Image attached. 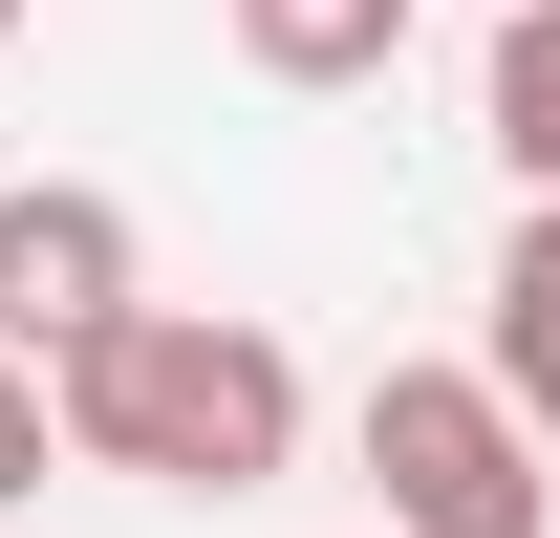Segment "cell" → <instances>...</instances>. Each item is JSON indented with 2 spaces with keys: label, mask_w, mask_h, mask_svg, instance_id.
Segmentation results:
<instances>
[{
  "label": "cell",
  "mask_w": 560,
  "mask_h": 538,
  "mask_svg": "<svg viewBox=\"0 0 560 538\" xmlns=\"http://www.w3.org/2000/svg\"><path fill=\"white\" fill-rule=\"evenodd\" d=\"M495 388H517V431H539V453H560V344H517V366H495Z\"/></svg>",
  "instance_id": "ba28073f"
},
{
  "label": "cell",
  "mask_w": 560,
  "mask_h": 538,
  "mask_svg": "<svg viewBox=\"0 0 560 538\" xmlns=\"http://www.w3.org/2000/svg\"><path fill=\"white\" fill-rule=\"evenodd\" d=\"M44 409H66L86 473H151V495H259V473H302V344L237 324V302H130L108 344H66L44 366Z\"/></svg>",
  "instance_id": "6da1fadb"
},
{
  "label": "cell",
  "mask_w": 560,
  "mask_h": 538,
  "mask_svg": "<svg viewBox=\"0 0 560 538\" xmlns=\"http://www.w3.org/2000/svg\"><path fill=\"white\" fill-rule=\"evenodd\" d=\"M495 22H517V0H495Z\"/></svg>",
  "instance_id": "30bf717a"
},
{
  "label": "cell",
  "mask_w": 560,
  "mask_h": 538,
  "mask_svg": "<svg viewBox=\"0 0 560 538\" xmlns=\"http://www.w3.org/2000/svg\"><path fill=\"white\" fill-rule=\"evenodd\" d=\"M517 344H560V195H517V237H495V344L475 366H517Z\"/></svg>",
  "instance_id": "8992f818"
},
{
  "label": "cell",
  "mask_w": 560,
  "mask_h": 538,
  "mask_svg": "<svg viewBox=\"0 0 560 538\" xmlns=\"http://www.w3.org/2000/svg\"><path fill=\"white\" fill-rule=\"evenodd\" d=\"M215 22H237V66H259V86H388L431 0H215Z\"/></svg>",
  "instance_id": "277c9868"
},
{
  "label": "cell",
  "mask_w": 560,
  "mask_h": 538,
  "mask_svg": "<svg viewBox=\"0 0 560 538\" xmlns=\"http://www.w3.org/2000/svg\"><path fill=\"white\" fill-rule=\"evenodd\" d=\"M130 302H151L130 195H86V173H22V195H0V366H66V344H108Z\"/></svg>",
  "instance_id": "3957f363"
},
{
  "label": "cell",
  "mask_w": 560,
  "mask_h": 538,
  "mask_svg": "<svg viewBox=\"0 0 560 538\" xmlns=\"http://www.w3.org/2000/svg\"><path fill=\"white\" fill-rule=\"evenodd\" d=\"M44 473H66V409H44V366H0V517H22Z\"/></svg>",
  "instance_id": "52a82bcc"
},
{
  "label": "cell",
  "mask_w": 560,
  "mask_h": 538,
  "mask_svg": "<svg viewBox=\"0 0 560 538\" xmlns=\"http://www.w3.org/2000/svg\"><path fill=\"white\" fill-rule=\"evenodd\" d=\"M346 453H366V495H388L366 538H539L560 517V453L517 431L495 366H366Z\"/></svg>",
  "instance_id": "7a4b0ae2"
},
{
  "label": "cell",
  "mask_w": 560,
  "mask_h": 538,
  "mask_svg": "<svg viewBox=\"0 0 560 538\" xmlns=\"http://www.w3.org/2000/svg\"><path fill=\"white\" fill-rule=\"evenodd\" d=\"M22 22H44V0H0V44H22Z\"/></svg>",
  "instance_id": "9c48e42d"
},
{
  "label": "cell",
  "mask_w": 560,
  "mask_h": 538,
  "mask_svg": "<svg viewBox=\"0 0 560 538\" xmlns=\"http://www.w3.org/2000/svg\"><path fill=\"white\" fill-rule=\"evenodd\" d=\"M475 108H495V173H517V195H560V0H517V22H495Z\"/></svg>",
  "instance_id": "5b68a950"
}]
</instances>
